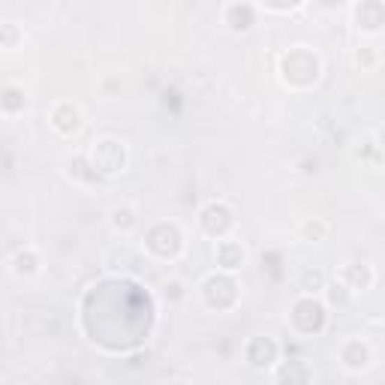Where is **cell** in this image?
<instances>
[{
    "instance_id": "9c48e42d",
    "label": "cell",
    "mask_w": 385,
    "mask_h": 385,
    "mask_svg": "<svg viewBox=\"0 0 385 385\" xmlns=\"http://www.w3.org/2000/svg\"><path fill=\"white\" fill-rule=\"evenodd\" d=\"M9 103H15V109L22 112L24 105H27V96L18 91V88H3V91H0V109H6Z\"/></svg>"
},
{
    "instance_id": "ba28073f",
    "label": "cell",
    "mask_w": 385,
    "mask_h": 385,
    "mask_svg": "<svg viewBox=\"0 0 385 385\" xmlns=\"http://www.w3.org/2000/svg\"><path fill=\"white\" fill-rule=\"evenodd\" d=\"M298 286H301V292H307V295L319 292V289H325V274L322 271H304L301 274V283H298Z\"/></svg>"
},
{
    "instance_id": "5b68a950",
    "label": "cell",
    "mask_w": 385,
    "mask_h": 385,
    "mask_svg": "<svg viewBox=\"0 0 385 385\" xmlns=\"http://www.w3.org/2000/svg\"><path fill=\"white\" fill-rule=\"evenodd\" d=\"M226 24L232 33H247L253 27V9L247 3H229L226 6Z\"/></svg>"
},
{
    "instance_id": "7a4b0ae2",
    "label": "cell",
    "mask_w": 385,
    "mask_h": 385,
    "mask_svg": "<svg viewBox=\"0 0 385 385\" xmlns=\"http://www.w3.org/2000/svg\"><path fill=\"white\" fill-rule=\"evenodd\" d=\"M48 121H52V127L61 133V136H75L82 127V112L75 109L73 103H54L52 105V114H48Z\"/></svg>"
},
{
    "instance_id": "6da1fadb",
    "label": "cell",
    "mask_w": 385,
    "mask_h": 385,
    "mask_svg": "<svg viewBox=\"0 0 385 385\" xmlns=\"http://www.w3.org/2000/svg\"><path fill=\"white\" fill-rule=\"evenodd\" d=\"M91 163L100 175H118L127 166V151H123V142L118 139H100L91 151Z\"/></svg>"
},
{
    "instance_id": "8fae6325",
    "label": "cell",
    "mask_w": 385,
    "mask_h": 385,
    "mask_svg": "<svg viewBox=\"0 0 385 385\" xmlns=\"http://www.w3.org/2000/svg\"><path fill=\"white\" fill-rule=\"evenodd\" d=\"M304 232H307V238L319 241V238H325V232H329V226L325 223H304Z\"/></svg>"
},
{
    "instance_id": "8992f818",
    "label": "cell",
    "mask_w": 385,
    "mask_h": 385,
    "mask_svg": "<svg viewBox=\"0 0 385 385\" xmlns=\"http://www.w3.org/2000/svg\"><path fill=\"white\" fill-rule=\"evenodd\" d=\"M109 223H112V229L114 232H121V235H127V232H133L136 229V208H130V205H114L112 211H109Z\"/></svg>"
},
{
    "instance_id": "30bf717a",
    "label": "cell",
    "mask_w": 385,
    "mask_h": 385,
    "mask_svg": "<svg viewBox=\"0 0 385 385\" xmlns=\"http://www.w3.org/2000/svg\"><path fill=\"white\" fill-rule=\"evenodd\" d=\"M325 289H329V298H331L334 304H337V301H340V304L349 301V292H346L349 286H346V283H334V286H325Z\"/></svg>"
},
{
    "instance_id": "52a82bcc",
    "label": "cell",
    "mask_w": 385,
    "mask_h": 385,
    "mask_svg": "<svg viewBox=\"0 0 385 385\" xmlns=\"http://www.w3.org/2000/svg\"><path fill=\"white\" fill-rule=\"evenodd\" d=\"M13 271L18 277H33V274H40V259H36L33 250H22L15 259H13Z\"/></svg>"
},
{
    "instance_id": "3957f363",
    "label": "cell",
    "mask_w": 385,
    "mask_h": 385,
    "mask_svg": "<svg viewBox=\"0 0 385 385\" xmlns=\"http://www.w3.org/2000/svg\"><path fill=\"white\" fill-rule=\"evenodd\" d=\"M202 226H205V232H211V235H223L235 226V217L223 202H211V205L202 211Z\"/></svg>"
},
{
    "instance_id": "277c9868",
    "label": "cell",
    "mask_w": 385,
    "mask_h": 385,
    "mask_svg": "<svg viewBox=\"0 0 385 385\" xmlns=\"http://www.w3.org/2000/svg\"><path fill=\"white\" fill-rule=\"evenodd\" d=\"M214 256H217V265L220 268H226V271H235V268L244 265V247L238 244V241L232 238H226V241H217V250H214Z\"/></svg>"
}]
</instances>
